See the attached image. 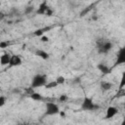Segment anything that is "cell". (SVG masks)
<instances>
[{
    "label": "cell",
    "instance_id": "5",
    "mask_svg": "<svg viewBox=\"0 0 125 125\" xmlns=\"http://www.w3.org/2000/svg\"><path fill=\"white\" fill-rule=\"evenodd\" d=\"M21 62H22L21 58L19 55H13V56H11L9 65L10 66H19L21 64Z\"/></svg>",
    "mask_w": 125,
    "mask_h": 125
},
{
    "label": "cell",
    "instance_id": "22",
    "mask_svg": "<svg viewBox=\"0 0 125 125\" xmlns=\"http://www.w3.org/2000/svg\"><path fill=\"white\" fill-rule=\"evenodd\" d=\"M53 14H54V11H53V10H52L51 8H49V9H48V11L46 12V14H45V16H48V17H51V16L53 15Z\"/></svg>",
    "mask_w": 125,
    "mask_h": 125
},
{
    "label": "cell",
    "instance_id": "9",
    "mask_svg": "<svg viewBox=\"0 0 125 125\" xmlns=\"http://www.w3.org/2000/svg\"><path fill=\"white\" fill-rule=\"evenodd\" d=\"M125 62V49L124 48H121L118 52V55H117V61H116V63L117 64H120V63H123Z\"/></svg>",
    "mask_w": 125,
    "mask_h": 125
},
{
    "label": "cell",
    "instance_id": "18",
    "mask_svg": "<svg viewBox=\"0 0 125 125\" xmlns=\"http://www.w3.org/2000/svg\"><path fill=\"white\" fill-rule=\"evenodd\" d=\"M33 10H34V7H33V6H28V7L25 8V10H24V14H26V15L31 14V13L33 12Z\"/></svg>",
    "mask_w": 125,
    "mask_h": 125
},
{
    "label": "cell",
    "instance_id": "21",
    "mask_svg": "<svg viewBox=\"0 0 125 125\" xmlns=\"http://www.w3.org/2000/svg\"><path fill=\"white\" fill-rule=\"evenodd\" d=\"M6 104V98L3 96H0V107H2Z\"/></svg>",
    "mask_w": 125,
    "mask_h": 125
},
{
    "label": "cell",
    "instance_id": "6",
    "mask_svg": "<svg viewBox=\"0 0 125 125\" xmlns=\"http://www.w3.org/2000/svg\"><path fill=\"white\" fill-rule=\"evenodd\" d=\"M118 112V109L117 107L115 106H108L107 109H106V112H105V118L106 119H110L112 117H114Z\"/></svg>",
    "mask_w": 125,
    "mask_h": 125
},
{
    "label": "cell",
    "instance_id": "2",
    "mask_svg": "<svg viewBox=\"0 0 125 125\" xmlns=\"http://www.w3.org/2000/svg\"><path fill=\"white\" fill-rule=\"evenodd\" d=\"M97 48L99 49V53L107 54L112 48V43L110 41H104L102 39L97 42Z\"/></svg>",
    "mask_w": 125,
    "mask_h": 125
},
{
    "label": "cell",
    "instance_id": "17",
    "mask_svg": "<svg viewBox=\"0 0 125 125\" xmlns=\"http://www.w3.org/2000/svg\"><path fill=\"white\" fill-rule=\"evenodd\" d=\"M67 99H68V97H67V95H65V94H62V95L59 97V101H60V102H62V103L66 102V101H67Z\"/></svg>",
    "mask_w": 125,
    "mask_h": 125
},
{
    "label": "cell",
    "instance_id": "8",
    "mask_svg": "<svg viewBox=\"0 0 125 125\" xmlns=\"http://www.w3.org/2000/svg\"><path fill=\"white\" fill-rule=\"evenodd\" d=\"M11 55L8 53H4L0 56V64L1 65H8L10 63Z\"/></svg>",
    "mask_w": 125,
    "mask_h": 125
},
{
    "label": "cell",
    "instance_id": "13",
    "mask_svg": "<svg viewBox=\"0 0 125 125\" xmlns=\"http://www.w3.org/2000/svg\"><path fill=\"white\" fill-rule=\"evenodd\" d=\"M49 29H50L49 27H47V28H40V29H36V30L33 32V35H35V36H37V37H41L42 35H44L45 30H49Z\"/></svg>",
    "mask_w": 125,
    "mask_h": 125
},
{
    "label": "cell",
    "instance_id": "11",
    "mask_svg": "<svg viewBox=\"0 0 125 125\" xmlns=\"http://www.w3.org/2000/svg\"><path fill=\"white\" fill-rule=\"evenodd\" d=\"M35 55L36 56H38L39 58H41L42 60H48L49 59V54L46 52V51H44V50H37L36 52H35Z\"/></svg>",
    "mask_w": 125,
    "mask_h": 125
},
{
    "label": "cell",
    "instance_id": "1",
    "mask_svg": "<svg viewBox=\"0 0 125 125\" xmlns=\"http://www.w3.org/2000/svg\"><path fill=\"white\" fill-rule=\"evenodd\" d=\"M47 83V77L44 74H37L32 78L31 81V88H38L45 86Z\"/></svg>",
    "mask_w": 125,
    "mask_h": 125
},
{
    "label": "cell",
    "instance_id": "15",
    "mask_svg": "<svg viewBox=\"0 0 125 125\" xmlns=\"http://www.w3.org/2000/svg\"><path fill=\"white\" fill-rule=\"evenodd\" d=\"M57 86H58V84L56 83V81H55V80L50 81V82H48V83H46V84H45L46 89H52V88H56Z\"/></svg>",
    "mask_w": 125,
    "mask_h": 125
},
{
    "label": "cell",
    "instance_id": "23",
    "mask_svg": "<svg viewBox=\"0 0 125 125\" xmlns=\"http://www.w3.org/2000/svg\"><path fill=\"white\" fill-rule=\"evenodd\" d=\"M59 114L61 115V117H62V118H65V116H66V114H65V112L64 111H60L59 112Z\"/></svg>",
    "mask_w": 125,
    "mask_h": 125
},
{
    "label": "cell",
    "instance_id": "24",
    "mask_svg": "<svg viewBox=\"0 0 125 125\" xmlns=\"http://www.w3.org/2000/svg\"><path fill=\"white\" fill-rule=\"evenodd\" d=\"M5 18V14L3 12H0V21H2Z\"/></svg>",
    "mask_w": 125,
    "mask_h": 125
},
{
    "label": "cell",
    "instance_id": "16",
    "mask_svg": "<svg viewBox=\"0 0 125 125\" xmlns=\"http://www.w3.org/2000/svg\"><path fill=\"white\" fill-rule=\"evenodd\" d=\"M56 83L58 84V85H62V84H64V82H65V78L63 77V76H62V75H60V76H58L57 78H56Z\"/></svg>",
    "mask_w": 125,
    "mask_h": 125
},
{
    "label": "cell",
    "instance_id": "3",
    "mask_svg": "<svg viewBox=\"0 0 125 125\" xmlns=\"http://www.w3.org/2000/svg\"><path fill=\"white\" fill-rule=\"evenodd\" d=\"M81 108L84 109V110H95V109H98L99 108V105L96 104L91 98H87L86 97L83 100V102H82Z\"/></svg>",
    "mask_w": 125,
    "mask_h": 125
},
{
    "label": "cell",
    "instance_id": "12",
    "mask_svg": "<svg viewBox=\"0 0 125 125\" xmlns=\"http://www.w3.org/2000/svg\"><path fill=\"white\" fill-rule=\"evenodd\" d=\"M111 86H112V84L110 82H107V81H103L101 83V89L103 91H108V90H110L111 89Z\"/></svg>",
    "mask_w": 125,
    "mask_h": 125
},
{
    "label": "cell",
    "instance_id": "25",
    "mask_svg": "<svg viewBox=\"0 0 125 125\" xmlns=\"http://www.w3.org/2000/svg\"><path fill=\"white\" fill-rule=\"evenodd\" d=\"M0 6H1V3H0Z\"/></svg>",
    "mask_w": 125,
    "mask_h": 125
},
{
    "label": "cell",
    "instance_id": "4",
    "mask_svg": "<svg viewBox=\"0 0 125 125\" xmlns=\"http://www.w3.org/2000/svg\"><path fill=\"white\" fill-rule=\"evenodd\" d=\"M59 112H60V108L58 104L52 102H49L46 104V114L47 115H56Z\"/></svg>",
    "mask_w": 125,
    "mask_h": 125
},
{
    "label": "cell",
    "instance_id": "10",
    "mask_svg": "<svg viewBox=\"0 0 125 125\" xmlns=\"http://www.w3.org/2000/svg\"><path fill=\"white\" fill-rule=\"evenodd\" d=\"M98 69H99L103 74H108V73L110 72L109 67H108L105 63H103V62H101V63L98 64Z\"/></svg>",
    "mask_w": 125,
    "mask_h": 125
},
{
    "label": "cell",
    "instance_id": "20",
    "mask_svg": "<svg viewBox=\"0 0 125 125\" xmlns=\"http://www.w3.org/2000/svg\"><path fill=\"white\" fill-rule=\"evenodd\" d=\"M40 41H41V42H44V43L49 42V37H48L47 35H42V36L40 37Z\"/></svg>",
    "mask_w": 125,
    "mask_h": 125
},
{
    "label": "cell",
    "instance_id": "14",
    "mask_svg": "<svg viewBox=\"0 0 125 125\" xmlns=\"http://www.w3.org/2000/svg\"><path fill=\"white\" fill-rule=\"evenodd\" d=\"M30 98L33 100V101H41L43 99V97L39 94V93H31L30 94Z\"/></svg>",
    "mask_w": 125,
    "mask_h": 125
},
{
    "label": "cell",
    "instance_id": "7",
    "mask_svg": "<svg viewBox=\"0 0 125 125\" xmlns=\"http://www.w3.org/2000/svg\"><path fill=\"white\" fill-rule=\"evenodd\" d=\"M49 8H50V7L47 5V2L44 1V2H42V3L39 5L38 9L36 10V14H38V15H45Z\"/></svg>",
    "mask_w": 125,
    "mask_h": 125
},
{
    "label": "cell",
    "instance_id": "19",
    "mask_svg": "<svg viewBox=\"0 0 125 125\" xmlns=\"http://www.w3.org/2000/svg\"><path fill=\"white\" fill-rule=\"evenodd\" d=\"M9 45H10V42H9V41H1V42H0V48H1V49H5V48H7Z\"/></svg>",
    "mask_w": 125,
    "mask_h": 125
}]
</instances>
